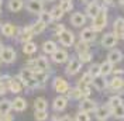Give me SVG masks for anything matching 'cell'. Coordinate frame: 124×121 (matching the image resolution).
I'll return each mask as SVG.
<instances>
[{
  "instance_id": "1",
  "label": "cell",
  "mask_w": 124,
  "mask_h": 121,
  "mask_svg": "<svg viewBox=\"0 0 124 121\" xmlns=\"http://www.w3.org/2000/svg\"><path fill=\"white\" fill-rule=\"evenodd\" d=\"M106 24H107V10H106V7H101L99 14L93 17V30L96 32L101 31L106 27Z\"/></svg>"
},
{
  "instance_id": "2",
  "label": "cell",
  "mask_w": 124,
  "mask_h": 121,
  "mask_svg": "<svg viewBox=\"0 0 124 121\" xmlns=\"http://www.w3.org/2000/svg\"><path fill=\"white\" fill-rule=\"evenodd\" d=\"M0 59L3 60V62H6V63H11V62H14V59H16L14 49L10 48V46L1 48V49H0Z\"/></svg>"
},
{
  "instance_id": "3",
  "label": "cell",
  "mask_w": 124,
  "mask_h": 121,
  "mask_svg": "<svg viewBox=\"0 0 124 121\" xmlns=\"http://www.w3.org/2000/svg\"><path fill=\"white\" fill-rule=\"evenodd\" d=\"M58 37H59L61 44L62 45H65V46H70V45H73V42H75V37H73V34H72L70 31H68V30H63Z\"/></svg>"
},
{
  "instance_id": "4",
  "label": "cell",
  "mask_w": 124,
  "mask_h": 121,
  "mask_svg": "<svg viewBox=\"0 0 124 121\" xmlns=\"http://www.w3.org/2000/svg\"><path fill=\"white\" fill-rule=\"evenodd\" d=\"M54 89L58 93H66L69 90V86H68V82L62 77H56L54 80Z\"/></svg>"
},
{
  "instance_id": "5",
  "label": "cell",
  "mask_w": 124,
  "mask_h": 121,
  "mask_svg": "<svg viewBox=\"0 0 124 121\" xmlns=\"http://www.w3.org/2000/svg\"><path fill=\"white\" fill-rule=\"evenodd\" d=\"M27 8L34 14H39L42 11V0H30L27 3Z\"/></svg>"
},
{
  "instance_id": "6",
  "label": "cell",
  "mask_w": 124,
  "mask_h": 121,
  "mask_svg": "<svg viewBox=\"0 0 124 121\" xmlns=\"http://www.w3.org/2000/svg\"><path fill=\"white\" fill-rule=\"evenodd\" d=\"M117 44V35L116 34H106L101 39V45L104 48H113Z\"/></svg>"
},
{
  "instance_id": "7",
  "label": "cell",
  "mask_w": 124,
  "mask_h": 121,
  "mask_svg": "<svg viewBox=\"0 0 124 121\" xmlns=\"http://www.w3.org/2000/svg\"><path fill=\"white\" fill-rule=\"evenodd\" d=\"M80 68H82V62L80 60H70L68 63V66H66V73L68 75H75V73H78L80 70Z\"/></svg>"
},
{
  "instance_id": "8",
  "label": "cell",
  "mask_w": 124,
  "mask_h": 121,
  "mask_svg": "<svg viewBox=\"0 0 124 121\" xmlns=\"http://www.w3.org/2000/svg\"><path fill=\"white\" fill-rule=\"evenodd\" d=\"M52 59L56 63H62V62H65V60L68 59V53H66V51H63V49H56L52 53Z\"/></svg>"
},
{
  "instance_id": "9",
  "label": "cell",
  "mask_w": 124,
  "mask_h": 121,
  "mask_svg": "<svg viewBox=\"0 0 124 121\" xmlns=\"http://www.w3.org/2000/svg\"><path fill=\"white\" fill-rule=\"evenodd\" d=\"M80 108H82V111H86V113L94 111L96 110V103L93 100H90V98H85L82 101V104H80Z\"/></svg>"
},
{
  "instance_id": "10",
  "label": "cell",
  "mask_w": 124,
  "mask_h": 121,
  "mask_svg": "<svg viewBox=\"0 0 124 121\" xmlns=\"http://www.w3.org/2000/svg\"><path fill=\"white\" fill-rule=\"evenodd\" d=\"M80 37H82V39H83V41H86V42H90V41H93V39H94V37H96V31L93 30V28H85V30L80 32Z\"/></svg>"
},
{
  "instance_id": "11",
  "label": "cell",
  "mask_w": 124,
  "mask_h": 121,
  "mask_svg": "<svg viewBox=\"0 0 124 121\" xmlns=\"http://www.w3.org/2000/svg\"><path fill=\"white\" fill-rule=\"evenodd\" d=\"M86 21L85 15L82 14V13H75V14H72L70 17V23L73 24L75 27H80V25H83Z\"/></svg>"
},
{
  "instance_id": "12",
  "label": "cell",
  "mask_w": 124,
  "mask_h": 121,
  "mask_svg": "<svg viewBox=\"0 0 124 121\" xmlns=\"http://www.w3.org/2000/svg\"><path fill=\"white\" fill-rule=\"evenodd\" d=\"M100 6L97 4V3H94V1H92L89 6H87V8H86V14L89 15V17H96V15L99 14V11H100Z\"/></svg>"
},
{
  "instance_id": "13",
  "label": "cell",
  "mask_w": 124,
  "mask_h": 121,
  "mask_svg": "<svg viewBox=\"0 0 124 121\" xmlns=\"http://www.w3.org/2000/svg\"><path fill=\"white\" fill-rule=\"evenodd\" d=\"M93 84L96 86L97 90H104L106 86H107V82H106V79H104L103 75H99V76H96V77H93Z\"/></svg>"
},
{
  "instance_id": "14",
  "label": "cell",
  "mask_w": 124,
  "mask_h": 121,
  "mask_svg": "<svg viewBox=\"0 0 124 121\" xmlns=\"http://www.w3.org/2000/svg\"><path fill=\"white\" fill-rule=\"evenodd\" d=\"M94 111H96V118L97 120H107L108 115H110V108L108 107H99Z\"/></svg>"
},
{
  "instance_id": "15",
  "label": "cell",
  "mask_w": 124,
  "mask_h": 121,
  "mask_svg": "<svg viewBox=\"0 0 124 121\" xmlns=\"http://www.w3.org/2000/svg\"><path fill=\"white\" fill-rule=\"evenodd\" d=\"M1 32H3V35H6V37H13L14 34L18 32V30L16 28L13 24H4V25L1 27Z\"/></svg>"
},
{
  "instance_id": "16",
  "label": "cell",
  "mask_w": 124,
  "mask_h": 121,
  "mask_svg": "<svg viewBox=\"0 0 124 121\" xmlns=\"http://www.w3.org/2000/svg\"><path fill=\"white\" fill-rule=\"evenodd\" d=\"M35 63H37V70H45V72H48L49 65H48V60H46L45 56H38L35 59Z\"/></svg>"
},
{
  "instance_id": "17",
  "label": "cell",
  "mask_w": 124,
  "mask_h": 121,
  "mask_svg": "<svg viewBox=\"0 0 124 121\" xmlns=\"http://www.w3.org/2000/svg\"><path fill=\"white\" fill-rule=\"evenodd\" d=\"M121 59H123V53H121V51H118V49L111 51L107 56V60H110L111 63H117V62H120Z\"/></svg>"
},
{
  "instance_id": "18",
  "label": "cell",
  "mask_w": 124,
  "mask_h": 121,
  "mask_svg": "<svg viewBox=\"0 0 124 121\" xmlns=\"http://www.w3.org/2000/svg\"><path fill=\"white\" fill-rule=\"evenodd\" d=\"M25 107H27V103L23 97H16L13 100V108H16L17 111H24Z\"/></svg>"
},
{
  "instance_id": "19",
  "label": "cell",
  "mask_w": 124,
  "mask_h": 121,
  "mask_svg": "<svg viewBox=\"0 0 124 121\" xmlns=\"http://www.w3.org/2000/svg\"><path fill=\"white\" fill-rule=\"evenodd\" d=\"M65 107H66V98L65 97L59 96V97H56L54 100V110H56V111H62Z\"/></svg>"
},
{
  "instance_id": "20",
  "label": "cell",
  "mask_w": 124,
  "mask_h": 121,
  "mask_svg": "<svg viewBox=\"0 0 124 121\" xmlns=\"http://www.w3.org/2000/svg\"><path fill=\"white\" fill-rule=\"evenodd\" d=\"M124 32V20L123 18H117L114 21V34L117 37H121Z\"/></svg>"
},
{
  "instance_id": "21",
  "label": "cell",
  "mask_w": 124,
  "mask_h": 121,
  "mask_svg": "<svg viewBox=\"0 0 124 121\" xmlns=\"http://www.w3.org/2000/svg\"><path fill=\"white\" fill-rule=\"evenodd\" d=\"M111 72H113V63H111L110 60H106V62H103L100 65V75L107 76L108 73H111Z\"/></svg>"
},
{
  "instance_id": "22",
  "label": "cell",
  "mask_w": 124,
  "mask_h": 121,
  "mask_svg": "<svg viewBox=\"0 0 124 121\" xmlns=\"http://www.w3.org/2000/svg\"><path fill=\"white\" fill-rule=\"evenodd\" d=\"M11 108H13V101H8V100L0 101V114H8Z\"/></svg>"
},
{
  "instance_id": "23",
  "label": "cell",
  "mask_w": 124,
  "mask_h": 121,
  "mask_svg": "<svg viewBox=\"0 0 124 121\" xmlns=\"http://www.w3.org/2000/svg\"><path fill=\"white\" fill-rule=\"evenodd\" d=\"M48 76H49V73L45 72V70H35V72H34V77L38 80L39 83H45L46 79H48Z\"/></svg>"
},
{
  "instance_id": "24",
  "label": "cell",
  "mask_w": 124,
  "mask_h": 121,
  "mask_svg": "<svg viewBox=\"0 0 124 121\" xmlns=\"http://www.w3.org/2000/svg\"><path fill=\"white\" fill-rule=\"evenodd\" d=\"M42 49H44L45 53H54L56 51V44H55L54 41H46L42 45Z\"/></svg>"
},
{
  "instance_id": "25",
  "label": "cell",
  "mask_w": 124,
  "mask_h": 121,
  "mask_svg": "<svg viewBox=\"0 0 124 121\" xmlns=\"http://www.w3.org/2000/svg\"><path fill=\"white\" fill-rule=\"evenodd\" d=\"M32 76H34V72H32L30 68L28 69H23V70L20 72V80H21L23 83H25V82H27L28 79H31Z\"/></svg>"
},
{
  "instance_id": "26",
  "label": "cell",
  "mask_w": 124,
  "mask_h": 121,
  "mask_svg": "<svg viewBox=\"0 0 124 121\" xmlns=\"http://www.w3.org/2000/svg\"><path fill=\"white\" fill-rule=\"evenodd\" d=\"M45 23H42L41 20L37 21V23L34 24V25H31V31H32V34H39V32H42V31L45 30Z\"/></svg>"
},
{
  "instance_id": "27",
  "label": "cell",
  "mask_w": 124,
  "mask_h": 121,
  "mask_svg": "<svg viewBox=\"0 0 124 121\" xmlns=\"http://www.w3.org/2000/svg\"><path fill=\"white\" fill-rule=\"evenodd\" d=\"M123 84H124L123 79H120V77H114V79L110 82V87H111L113 90H120V89H123Z\"/></svg>"
},
{
  "instance_id": "28",
  "label": "cell",
  "mask_w": 124,
  "mask_h": 121,
  "mask_svg": "<svg viewBox=\"0 0 124 121\" xmlns=\"http://www.w3.org/2000/svg\"><path fill=\"white\" fill-rule=\"evenodd\" d=\"M111 113H113V115H114L116 118H124V106H123V103L118 104L117 107H114V108H111Z\"/></svg>"
},
{
  "instance_id": "29",
  "label": "cell",
  "mask_w": 124,
  "mask_h": 121,
  "mask_svg": "<svg viewBox=\"0 0 124 121\" xmlns=\"http://www.w3.org/2000/svg\"><path fill=\"white\" fill-rule=\"evenodd\" d=\"M31 35H32L31 27H30V28L27 27V28H24L23 32H21V35H20V41H23L24 44H25V42H28V41L31 39Z\"/></svg>"
},
{
  "instance_id": "30",
  "label": "cell",
  "mask_w": 124,
  "mask_h": 121,
  "mask_svg": "<svg viewBox=\"0 0 124 121\" xmlns=\"http://www.w3.org/2000/svg\"><path fill=\"white\" fill-rule=\"evenodd\" d=\"M37 51V45L34 44V42H25L24 44V48H23V52L24 53H28V55H31V53H34Z\"/></svg>"
},
{
  "instance_id": "31",
  "label": "cell",
  "mask_w": 124,
  "mask_h": 121,
  "mask_svg": "<svg viewBox=\"0 0 124 121\" xmlns=\"http://www.w3.org/2000/svg\"><path fill=\"white\" fill-rule=\"evenodd\" d=\"M8 7H10L11 11H18L23 7V1L21 0H10L8 1Z\"/></svg>"
},
{
  "instance_id": "32",
  "label": "cell",
  "mask_w": 124,
  "mask_h": 121,
  "mask_svg": "<svg viewBox=\"0 0 124 121\" xmlns=\"http://www.w3.org/2000/svg\"><path fill=\"white\" fill-rule=\"evenodd\" d=\"M39 20L45 24H49V23H52L54 17H52L51 13H48V11H41V13H39Z\"/></svg>"
},
{
  "instance_id": "33",
  "label": "cell",
  "mask_w": 124,
  "mask_h": 121,
  "mask_svg": "<svg viewBox=\"0 0 124 121\" xmlns=\"http://www.w3.org/2000/svg\"><path fill=\"white\" fill-rule=\"evenodd\" d=\"M34 107H35V110H46V100L42 97H38L35 98V101H34Z\"/></svg>"
},
{
  "instance_id": "34",
  "label": "cell",
  "mask_w": 124,
  "mask_h": 121,
  "mask_svg": "<svg viewBox=\"0 0 124 121\" xmlns=\"http://www.w3.org/2000/svg\"><path fill=\"white\" fill-rule=\"evenodd\" d=\"M68 96H69L70 98H73V100H78V98L83 97V93H82V89H80V87H76V89H72V90H69Z\"/></svg>"
},
{
  "instance_id": "35",
  "label": "cell",
  "mask_w": 124,
  "mask_h": 121,
  "mask_svg": "<svg viewBox=\"0 0 124 121\" xmlns=\"http://www.w3.org/2000/svg\"><path fill=\"white\" fill-rule=\"evenodd\" d=\"M8 89L13 91V93H18V91L21 90V83L17 82L16 79H11V80H10V86H8Z\"/></svg>"
},
{
  "instance_id": "36",
  "label": "cell",
  "mask_w": 124,
  "mask_h": 121,
  "mask_svg": "<svg viewBox=\"0 0 124 121\" xmlns=\"http://www.w3.org/2000/svg\"><path fill=\"white\" fill-rule=\"evenodd\" d=\"M121 103H123L121 97L113 96V97H110V100H108V107H110V108H114V107H117L118 104H121Z\"/></svg>"
},
{
  "instance_id": "37",
  "label": "cell",
  "mask_w": 124,
  "mask_h": 121,
  "mask_svg": "<svg viewBox=\"0 0 124 121\" xmlns=\"http://www.w3.org/2000/svg\"><path fill=\"white\" fill-rule=\"evenodd\" d=\"M63 10H62L61 6H58V7H54L52 8V11H51V14H52V17H54V20H59L62 15H63Z\"/></svg>"
},
{
  "instance_id": "38",
  "label": "cell",
  "mask_w": 124,
  "mask_h": 121,
  "mask_svg": "<svg viewBox=\"0 0 124 121\" xmlns=\"http://www.w3.org/2000/svg\"><path fill=\"white\" fill-rule=\"evenodd\" d=\"M87 48H89V46H87V42H86V41H83V39H82L80 42H78V44H76V51H78L79 53H80V52H86V51H89Z\"/></svg>"
},
{
  "instance_id": "39",
  "label": "cell",
  "mask_w": 124,
  "mask_h": 121,
  "mask_svg": "<svg viewBox=\"0 0 124 121\" xmlns=\"http://www.w3.org/2000/svg\"><path fill=\"white\" fill-rule=\"evenodd\" d=\"M35 120H46L48 118V114H46V110H35Z\"/></svg>"
},
{
  "instance_id": "40",
  "label": "cell",
  "mask_w": 124,
  "mask_h": 121,
  "mask_svg": "<svg viewBox=\"0 0 124 121\" xmlns=\"http://www.w3.org/2000/svg\"><path fill=\"white\" fill-rule=\"evenodd\" d=\"M72 6H73L72 0H62L61 1V7H62L63 11H69V10H72Z\"/></svg>"
},
{
  "instance_id": "41",
  "label": "cell",
  "mask_w": 124,
  "mask_h": 121,
  "mask_svg": "<svg viewBox=\"0 0 124 121\" xmlns=\"http://www.w3.org/2000/svg\"><path fill=\"white\" fill-rule=\"evenodd\" d=\"M89 73H90L93 77L99 76V75H100V65H92L90 69H89Z\"/></svg>"
},
{
  "instance_id": "42",
  "label": "cell",
  "mask_w": 124,
  "mask_h": 121,
  "mask_svg": "<svg viewBox=\"0 0 124 121\" xmlns=\"http://www.w3.org/2000/svg\"><path fill=\"white\" fill-rule=\"evenodd\" d=\"M79 58H80V62H90V59H92V53L89 52V51L80 52L79 53Z\"/></svg>"
},
{
  "instance_id": "43",
  "label": "cell",
  "mask_w": 124,
  "mask_h": 121,
  "mask_svg": "<svg viewBox=\"0 0 124 121\" xmlns=\"http://www.w3.org/2000/svg\"><path fill=\"white\" fill-rule=\"evenodd\" d=\"M80 83L83 84H89V83H93V76L87 72V73H85V75L82 76V79H80Z\"/></svg>"
},
{
  "instance_id": "44",
  "label": "cell",
  "mask_w": 124,
  "mask_h": 121,
  "mask_svg": "<svg viewBox=\"0 0 124 121\" xmlns=\"http://www.w3.org/2000/svg\"><path fill=\"white\" fill-rule=\"evenodd\" d=\"M76 120L78 121H89V120H90V117L87 115L86 111H80V113L76 115Z\"/></svg>"
},
{
  "instance_id": "45",
  "label": "cell",
  "mask_w": 124,
  "mask_h": 121,
  "mask_svg": "<svg viewBox=\"0 0 124 121\" xmlns=\"http://www.w3.org/2000/svg\"><path fill=\"white\" fill-rule=\"evenodd\" d=\"M63 30H65V28H63V25H61V24H58V25H56V28H55V32H56V34L59 35V34H61V32H62Z\"/></svg>"
},
{
  "instance_id": "46",
  "label": "cell",
  "mask_w": 124,
  "mask_h": 121,
  "mask_svg": "<svg viewBox=\"0 0 124 121\" xmlns=\"http://www.w3.org/2000/svg\"><path fill=\"white\" fill-rule=\"evenodd\" d=\"M113 72H114L116 75H121V73H123V70H121V69H116V70H113Z\"/></svg>"
},
{
  "instance_id": "47",
  "label": "cell",
  "mask_w": 124,
  "mask_h": 121,
  "mask_svg": "<svg viewBox=\"0 0 124 121\" xmlns=\"http://www.w3.org/2000/svg\"><path fill=\"white\" fill-rule=\"evenodd\" d=\"M120 3H121V6L124 7V0H120Z\"/></svg>"
},
{
  "instance_id": "48",
  "label": "cell",
  "mask_w": 124,
  "mask_h": 121,
  "mask_svg": "<svg viewBox=\"0 0 124 121\" xmlns=\"http://www.w3.org/2000/svg\"><path fill=\"white\" fill-rule=\"evenodd\" d=\"M1 48H3V45H1V41H0V49H1Z\"/></svg>"
},
{
  "instance_id": "49",
  "label": "cell",
  "mask_w": 124,
  "mask_h": 121,
  "mask_svg": "<svg viewBox=\"0 0 124 121\" xmlns=\"http://www.w3.org/2000/svg\"><path fill=\"white\" fill-rule=\"evenodd\" d=\"M42 1H52V0H42Z\"/></svg>"
},
{
  "instance_id": "50",
  "label": "cell",
  "mask_w": 124,
  "mask_h": 121,
  "mask_svg": "<svg viewBox=\"0 0 124 121\" xmlns=\"http://www.w3.org/2000/svg\"><path fill=\"white\" fill-rule=\"evenodd\" d=\"M121 38H123V39H124V32H123V35H121Z\"/></svg>"
},
{
  "instance_id": "51",
  "label": "cell",
  "mask_w": 124,
  "mask_h": 121,
  "mask_svg": "<svg viewBox=\"0 0 124 121\" xmlns=\"http://www.w3.org/2000/svg\"><path fill=\"white\" fill-rule=\"evenodd\" d=\"M0 6H1V0H0Z\"/></svg>"
},
{
  "instance_id": "52",
  "label": "cell",
  "mask_w": 124,
  "mask_h": 121,
  "mask_svg": "<svg viewBox=\"0 0 124 121\" xmlns=\"http://www.w3.org/2000/svg\"><path fill=\"white\" fill-rule=\"evenodd\" d=\"M123 89H124V84H123Z\"/></svg>"
}]
</instances>
